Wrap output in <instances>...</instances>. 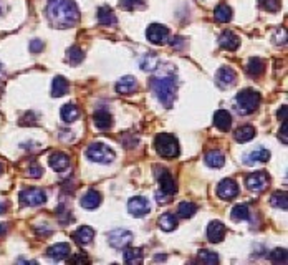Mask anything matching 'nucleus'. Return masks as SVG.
Segmentation results:
<instances>
[{
    "label": "nucleus",
    "mask_w": 288,
    "mask_h": 265,
    "mask_svg": "<svg viewBox=\"0 0 288 265\" xmlns=\"http://www.w3.org/2000/svg\"><path fill=\"white\" fill-rule=\"evenodd\" d=\"M47 15L55 28H71L80 20V10L73 0H50Z\"/></svg>",
    "instance_id": "1"
},
{
    "label": "nucleus",
    "mask_w": 288,
    "mask_h": 265,
    "mask_svg": "<svg viewBox=\"0 0 288 265\" xmlns=\"http://www.w3.org/2000/svg\"><path fill=\"white\" fill-rule=\"evenodd\" d=\"M151 88L156 94V98L159 100V103L166 108H171L176 100V91H177V81L174 75H164V77H154L151 80Z\"/></svg>",
    "instance_id": "2"
},
{
    "label": "nucleus",
    "mask_w": 288,
    "mask_h": 265,
    "mask_svg": "<svg viewBox=\"0 0 288 265\" xmlns=\"http://www.w3.org/2000/svg\"><path fill=\"white\" fill-rule=\"evenodd\" d=\"M235 108L237 111L240 113V115H250V113H254L257 108H259L260 105V93L255 91V90H242L237 93L235 96Z\"/></svg>",
    "instance_id": "3"
},
{
    "label": "nucleus",
    "mask_w": 288,
    "mask_h": 265,
    "mask_svg": "<svg viewBox=\"0 0 288 265\" xmlns=\"http://www.w3.org/2000/svg\"><path fill=\"white\" fill-rule=\"evenodd\" d=\"M154 149L162 157H176L179 154V143L172 135L161 132L154 140Z\"/></svg>",
    "instance_id": "4"
},
{
    "label": "nucleus",
    "mask_w": 288,
    "mask_h": 265,
    "mask_svg": "<svg viewBox=\"0 0 288 265\" xmlns=\"http://www.w3.org/2000/svg\"><path fill=\"white\" fill-rule=\"evenodd\" d=\"M86 156L93 162H99V164H110L115 161V151L103 143L90 144L88 149H86Z\"/></svg>",
    "instance_id": "5"
},
{
    "label": "nucleus",
    "mask_w": 288,
    "mask_h": 265,
    "mask_svg": "<svg viewBox=\"0 0 288 265\" xmlns=\"http://www.w3.org/2000/svg\"><path fill=\"white\" fill-rule=\"evenodd\" d=\"M18 199H20V203L23 206H30V207L42 206V204H45V201H47V192L39 187H30V189L22 191L20 195H18Z\"/></svg>",
    "instance_id": "6"
},
{
    "label": "nucleus",
    "mask_w": 288,
    "mask_h": 265,
    "mask_svg": "<svg viewBox=\"0 0 288 265\" xmlns=\"http://www.w3.org/2000/svg\"><path fill=\"white\" fill-rule=\"evenodd\" d=\"M133 239H134L133 232H129L126 229H115L108 234V242L115 249H126L133 242Z\"/></svg>",
    "instance_id": "7"
},
{
    "label": "nucleus",
    "mask_w": 288,
    "mask_h": 265,
    "mask_svg": "<svg viewBox=\"0 0 288 265\" xmlns=\"http://www.w3.org/2000/svg\"><path fill=\"white\" fill-rule=\"evenodd\" d=\"M268 182H270V179H268V174L265 171H255L247 176L245 186L248 187V191L252 192H262L267 189Z\"/></svg>",
    "instance_id": "8"
},
{
    "label": "nucleus",
    "mask_w": 288,
    "mask_h": 265,
    "mask_svg": "<svg viewBox=\"0 0 288 265\" xmlns=\"http://www.w3.org/2000/svg\"><path fill=\"white\" fill-rule=\"evenodd\" d=\"M146 37L149 42L154 43V45H164V43L169 40V30H167V27H164V25H161V23H153L148 27Z\"/></svg>",
    "instance_id": "9"
},
{
    "label": "nucleus",
    "mask_w": 288,
    "mask_h": 265,
    "mask_svg": "<svg viewBox=\"0 0 288 265\" xmlns=\"http://www.w3.org/2000/svg\"><path fill=\"white\" fill-rule=\"evenodd\" d=\"M128 211L133 214L134 217H144L151 212V204H149V201L146 197H142V195H136V197L129 199Z\"/></svg>",
    "instance_id": "10"
},
{
    "label": "nucleus",
    "mask_w": 288,
    "mask_h": 265,
    "mask_svg": "<svg viewBox=\"0 0 288 265\" xmlns=\"http://www.w3.org/2000/svg\"><path fill=\"white\" fill-rule=\"evenodd\" d=\"M239 194V186L234 179H222L217 186V195L221 199L230 201Z\"/></svg>",
    "instance_id": "11"
},
{
    "label": "nucleus",
    "mask_w": 288,
    "mask_h": 265,
    "mask_svg": "<svg viewBox=\"0 0 288 265\" xmlns=\"http://www.w3.org/2000/svg\"><path fill=\"white\" fill-rule=\"evenodd\" d=\"M215 81H217V85L221 88H230V86L235 85L237 73L232 70V68L222 67V68H219V72L215 75Z\"/></svg>",
    "instance_id": "12"
},
{
    "label": "nucleus",
    "mask_w": 288,
    "mask_h": 265,
    "mask_svg": "<svg viewBox=\"0 0 288 265\" xmlns=\"http://www.w3.org/2000/svg\"><path fill=\"white\" fill-rule=\"evenodd\" d=\"M158 179H159V186H161L162 194H166L167 197H171V195L176 194L177 186H176V181H174L171 173L164 169V171H161V174L158 176Z\"/></svg>",
    "instance_id": "13"
},
{
    "label": "nucleus",
    "mask_w": 288,
    "mask_h": 265,
    "mask_svg": "<svg viewBox=\"0 0 288 265\" xmlns=\"http://www.w3.org/2000/svg\"><path fill=\"white\" fill-rule=\"evenodd\" d=\"M70 252H71V247H70V244H66V242H60V244H55L52 245L48 250H47V255L52 258V260H56V262H60V260H65V258L70 255Z\"/></svg>",
    "instance_id": "14"
},
{
    "label": "nucleus",
    "mask_w": 288,
    "mask_h": 265,
    "mask_svg": "<svg viewBox=\"0 0 288 265\" xmlns=\"http://www.w3.org/2000/svg\"><path fill=\"white\" fill-rule=\"evenodd\" d=\"M219 43H221L222 48L229 50V52H234V50L239 48L240 39L234 34V31L225 30V31H222V34H221V37H219Z\"/></svg>",
    "instance_id": "15"
},
{
    "label": "nucleus",
    "mask_w": 288,
    "mask_h": 265,
    "mask_svg": "<svg viewBox=\"0 0 288 265\" xmlns=\"http://www.w3.org/2000/svg\"><path fill=\"white\" fill-rule=\"evenodd\" d=\"M225 237V225L221 222V220H212V222L207 225V239L210 242H221Z\"/></svg>",
    "instance_id": "16"
},
{
    "label": "nucleus",
    "mask_w": 288,
    "mask_h": 265,
    "mask_svg": "<svg viewBox=\"0 0 288 265\" xmlns=\"http://www.w3.org/2000/svg\"><path fill=\"white\" fill-rule=\"evenodd\" d=\"M48 162H50V168L53 171H65V169L70 166V157H68L65 153H53L52 156L48 157Z\"/></svg>",
    "instance_id": "17"
},
{
    "label": "nucleus",
    "mask_w": 288,
    "mask_h": 265,
    "mask_svg": "<svg viewBox=\"0 0 288 265\" xmlns=\"http://www.w3.org/2000/svg\"><path fill=\"white\" fill-rule=\"evenodd\" d=\"M80 204L81 207H85V209H90V211L96 209V207L101 204V194L95 191V189H90V191L81 197Z\"/></svg>",
    "instance_id": "18"
},
{
    "label": "nucleus",
    "mask_w": 288,
    "mask_h": 265,
    "mask_svg": "<svg viewBox=\"0 0 288 265\" xmlns=\"http://www.w3.org/2000/svg\"><path fill=\"white\" fill-rule=\"evenodd\" d=\"M137 90V81L134 77H123L116 83V91L120 94H133Z\"/></svg>",
    "instance_id": "19"
},
{
    "label": "nucleus",
    "mask_w": 288,
    "mask_h": 265,
    "mask_svg": "<svg viewBox=\"0 0 288 265\" xmlns=\"http://www.w3.org/2000/svg\"><path fill=\"white\" fill-rule=\"evenodd\" d=\"M73 239L80 245H88V244H91L93 239H95V230H93L90 225H83V227H80L78 230H75Z\"/></svg>",
    "instance_id": "20"
},
{
    "label": "nucleus",
    "mask_w": 288,
    "mask_h": 265,
    "mask_svg": "<svg viewBox=\"0 0 288 265\" xmlns=\"http://www.w3.org/2000/svg\"><path fill=\"white\" fill-rule=\"evenodd\" d=\"M214 124H215V128H219L221 131H229V128L232 126V116H230V113L225 110L215 111Z\"/></svg>",
    "instance_id": "21"
},
{
    "label": "nucleus",
    "mask_w": 288,
    "mask_h": 265,
    "mask_svg": "<svg viewBox=\"0 0 288 265\" xmlns=\"http://www.w3.org/2000/svg\"><path fill=\"white\" fill-rule=\"evenodd\" d=\"M268 159H270V151L265 148H259L245 156V162L248 166H252L255 162H267Z\"/></svg>",
    "instance_id": "22"
},
{
    "label": "nucleus",
    "mask_w": 288,
    "mask_h": 265,
    "mask_svg": "<svg viewBox=\"0 0 288 265\" xmlns=\"http://www.w3.org/2000/svg\"><path fill=\"white\" fill-rule=\"evenodd\" d=\"M93 123H95V126L98 129H108L113 124V118L108 111L99 110V111L95 113V116H93Z\"/></svg>",
    "instance_id": "23"
},
{
    "label": "nucleus",
    "mask_w": 288,
    "mask_h": 265,
    "mask_svg": "<svg viewBox=\"0 0 288 265\" xmlns=\"http://www.w3.org/2000/svg\"><path fill=\"white\" fill-rule=\"evenodd\" d=\"M205 164H207L209 168L219 169V168H222L225 164V156L219 149H212V151H209L207 154H205Z\"/></svg>",
    "instance_id": "24"
},
{
    "label": "nucleus",
    "mask_w": 288,
    "mask_h": 265,
    "mask_svg": "<svg viewBox=\"0 0 288 265\" xmlns=\"http://www.w3.org/2000/svg\"><path fill=\"white\" fill-rule=\"evenodd\" d=\"M98 22L101 25H106V27H110V25L118 23V18L115 15V12H113L110 7H99L98 9Z\"/></svg>",
    "instance_id": "25"
},
{
    "label": "nucleus",
    "mask_w": 288,
    "mask_h": 265,
    "mask_svg": "<svg viewBox=\"0 0 288 265\" xmlns=\"http://www.w3.org/2000/svg\"><path fill=\"white\" fill-rule=\"evenodd\" d=\"M60 116H61V119H63L65 123H73V121H77V119H78L80 111L73 103H66V105L61 106Z\"/></svg>",
    "instance_id": "26"
},
{
    "label": "nucleus",
    "mask_w": 288,
    "mask_h": 265,
    "mask_svg": "<svg viewBox=\"0 0 288 265\" xmlns=\"http://www.w3.org/2000/svg\"><path fill=\"white\" fill-rule=\"evenodd\" d=\"M255 128L254 126H250V124H245V126H240L239 129H237L235 132H234V138L239 143H247V141H250V140H254L255 138Z\"/></svg>",
    "instance_id": "27"
},
{
    "label": "nucleus",
    "mask_w": 288,
    "mask_h": 265,
    "mask_svg": "<svg viewBox=\"0 0 288 265\" xmlns=\"http://www.w3.org/2000/svg\"><path fill=\"white\" fill-rule=\"evenodd\" d=\"M158 224H159V227L162 230L171 232V230H174L177 227V217L174 216L172 212H166V214H162V216L159 217Z\"/></svg>",
    "instance_id": "28"
},
{
    "label": "nucleus",
    "mask_w": 288,
    "mask_h": 265,
    "mask_svg": "<svg viewBox=\"0 0 288 265\" xmlns=\"http://www.w3.org/2000/svg\"><path fill=\"white\" fill-rule=\"evenodd\" d=\"M214 17H215L217 22L227 23V22L232 20V9H230L229 5H225V4L217 5V9L214 10Z\"/></svg>",
    "instance_id": "29"
},
{
    "label": "nucleus",
    "mask_w": 288,
    "mask_h": 265,
    "mask_svg": "<svg viewBox=\"0 0 288 265\" xmlns=\"http://www.w3.org/2000/svg\"><path fill=\"white\" fill-rule=\"evenodd\" d=\"M247 72L250 77H260L265 72V61L260 58H250L247 63Z\"/></svg>",
    "instance_id": "30"
},
{
    "label": "nucleus",
    "mask_w": 288,
    "mask_h": 265,
    "mask_svg": "<svg viewBox=\"0 0 288 265\" xmlns=\"http://www.w3.org/2000/svg\"><path fill=\"white\" fill-rule=\"evenodd\" d=\"M68 91V81L63 77H55L52 85V94L55 98H60Z\"/></svg>",
    "instance_id": "31"
},
{
    "label": "nucleus",
    "mask_w": 288,
    "mask_h": 265,
    "mask_svg": "<svg viewBox=\"0 0 288 265\" xmlns=\"http://www.w3.org/2000/svg\"><path fill=\"white\" fill-rule=\"evenodd\" d=\"M83 58H85V53L80 47L75 45L66 50V61H70L71 65H80V63L83 61Z\"/></svg>",
    "instance_id": "32"
},
{
    "label": "nucleus",
    "mask_w": 288,
    "mask_h": 265,
    "mask_svg": "<svg viewBox=\"0 0 288 265\" xmlns=\"http://www.w3.org/2000/svg\"><path fill=\"white\" fill-rule=\"evenodd\" d=\"M230 216H232L234 220H237V222H242V220H248L250 219V209L248 206L245 204H237L232 212H230Z\"/></svg>",
    "instance_id": "33"
},
{
    "label": "nucleus",
    "mask_w": 288,
    "mask_h": 265,
    "mask_svg": "<svg viewBox=\"0 0 288 265\" xmlns=\"http://www.w3.org/2000/svg\"><path fill=\"white\" fill-rule=\"evenodd\" d=\"M196 212H197V206L194 204V203H189V201H186V203H181L177 206V214H179V217H183V219H189Z\"/></svg>",
    "instance_id": "34"
},
{
    "label": "nucleus",
    "mask_w": 288,
    "mask_h": 265,
    "mask_svg": "<svg viewBox=\"0 0 288 265\" xmlns=\"http://www.w3.org/2000/svg\"><path fill=\"white\" fill-rule=\"evenodd\" d=\"M270 204L273 207H277V209H286L288 207V201H286V192L283 191H277V192H273L272 194V197H270Z\"/></svg>",
    "instance_id": "35"
},
{
    "label": "nucleus",
    "mask_w": 288,
    "mask_h": 265,
    "mask_svg": "<svg viewBox=\"0 0 288 265\" xmlns=\"http://www.w3.org/2000/svg\"><path fill=\"white\" fill-rule=\"evenodd\" d=\"M124 262L129 265H137L142 262V250L141 249H129L124 252Z\"/></svg>",
    "instance_id": "36"
},
{
    "label": "nucleus",
    "mask_w": 288,
    "mask_h": 265,
    "mask_svg": "<svg viewBox=\"0 0 288 265\" xmlns=\"http://www.w3.org/2000/svg\"><path fill=\"white\" fill-rule=\"evenodd\" d=\"M156 67H158V56L146 55L141 60V68L144 72H153V70H156Z\"/></svg>",
    "instance_id": "37"
},
{
    "label": "nucleus",
    "mask_w": 288,
    "mask_h": 265,
    "mask_svg": "<svg viewBox=\"0 0 288 265\" xmlns=\"http://www.w3.org/2000/svg\"><path fill=\"white\" fill-rule=\"evenodd\" d=\"M199 258L207 265H215L219 262V255L215 254V252H210V250H200Z\"/></svg>",
    "instance_id": "38"
},
{
    "label": "nucleus",
    "mask_w": 288,
    "mask_h": 265,
    "mask_svg": "<svg viewBox=\"0 0 288 265\" xmlns=\"http://www.w3.org/2000/svg\"><path fill=\"white\" fill-rule=\"evenodd\" d=\"M270 260L273 263H286V250L285 249H275L270 252Z\"/></svg>",
    "instance_id": "39"
},
{
    "label": "nucleus",
    "mask_w": 288,
    "mask_h": 265,
    "mask_svg": "<svg viewBox=\"0 0 288 265\" xmlns=\"http://www.w3.org/2000/svg\"><path fill=\"white\" fill-rule=\"evenodd\" d=\"M262 9H265L268 12H278L281 7V0H259Z\"/></svg>",
    "instance_id": "40"
},
{
    "label": "nucleus",
    "mask_w": 288,
    "mask_h": 265,
    "mask_svg": "<svg viewBox=\"0 0 288 265\" xmlns=\"http://www.w3.org/2000/svg\"><path fill=\"white\" fill-rule=\"evenodd\" d=\"M120 5H121V9H124V10H133L136 7H142L144 0H121Z\"/></svg>",
    "instance_id": "41"
},
{
    "label": "nucleus",
    "mask_w": 288,
    "mask_h": 265,
    "mask_svg": "<svg viewBox=\"0 0 288 265\" xmlns=\"http://www.w3.org/2000/svg\"><path fill=\"white\" fill-rule=\"evenodd\" d=\"M43 48H45V43H43L42 40L35 39V40L30 42V52H32V53H35V55H37V53H40Z\"/></svg>",
    "instance_id": "42"
},
{
    "label": "nucleus",
    "mask_w": 288,
    "mask_h": 265,
    "mask_svg": "<svg viewBox=\"0 0 288 265\" xmlns=\"http://www.w3.org/2000/svg\"><path fill=\"white\" fill-rule=\"evenodd\" d=\"M42 173H43V169L39 166V164H32V166L28 168V176L30 178H33V179H39V178H42Z\"/></svg>",
    "instance_id": "43"
},
{
    "label": "nucleus",
    "mask_w": 288,
    "mask_h": 265,
    "mask_svg": "<svg viewBox=\"0 0 288 265\" xmlns=\"http://www.w3.org/2000/svg\"><path fill=\"white\" fill-rule=\"evenodd\" d=\"M169 43H171L172 48H177L179 50V48H183L186 45V40L183 39V37H174V39L169 42Z\"/></svg>",
    "instance_id": "44"
},
{
    "label": "nucleus",
    "mask_w": 288,
    "mask_h": 265,
    "mask_svg": "<svg viewBox=\"0 0 288 265\" xmlns=\"http://www.w3.org/2000/svg\"><path fill=\"white\" fill-rule=\"evenodd\" d=\"M280 140L283 141V144H286L288 143V140H286V119H283V121H281V129H280Z\"/></svg>",
    "instance_id": "45"
},
{
    "label": "nucleus",
    "mask_w": 288,
    "mask_h": 265,
    "mask_svg": "<svg viewBox=\"0 0 288 265\" xmlns=\"http://www.w3.org/2000/svg\"><path fill=\"white\" fill-rule=\"evenodd\" d=\"M286 111H288V106H286V105H283V106H281V108L277 111V116H278L280 121H283V119H286Z\"/></svg>",
    "instance_id": "46"
},
{
    "label": "nucleus",
    "mask_w": 288,
    "mask_h": 265,
    "mask_svg": "<svg viewBox=\"0 0 288 265\" xmlns=\"http://www.w3.org/2000/svg\"><path fill=\"white\" fill-rule=\"evenodd\" d=\"M68 262H90V260H88V257H86V255L80 254V255H75L71 258H68Z\"/></svg>",
    "instance_id": "47"
},
{
    "label": "nucleus",
    "mask_w": 288,
    "mask_h": 265,
    "mask_svg": "<svg viewBox=\"0 0 288 265\" xmlns=\"http://www.w3.org/2000/svg\"><path fill=\"white\" fill-rule=\"evenodd\" d=\"M7 230H9V225L7 224H0V237H2V236H5V234H7Z\"/></svg>",
    "instance_id": "48"
},
{
    "label": "nucleus",
    "mask_w": 288,
    "mask_h": 265,
    "mask_svg": "<svg viewBox=\"0 0 288 265\" xmlns=\"http://www.w3.org/2000/svg\"><path fill=\"white\" fill-rule=\"evenodd\" d=\"M2 173H4V166H2V162H0V176H2Z\"/></svg>",
    "instance_id": "49"
},
{
    "label": "nucleus",
    "mask_w": 288,
    "mask_h": 265,
    "mask_svg": "<svg viewBox=\"0 0 288 265\" xmlns=\"http://www.w3.org/2000/svg\"><path fill=\"white\" fill-rule=\"evenodd\" d=\"M0 12H2V9H0Z\"/></svg>",
    "instance_id": "50"
}]
</instances>
